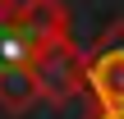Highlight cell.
Here are the masks:
<instances>
[{"label":"cell","mask_w":124,"mask_h":119,"mask_svg":"<svg viewBox=\"0 0 124 119\" xmlns=\"http://www.w3.org/2000/svg\"><path fill=\"white\" fill-rule=\"evenodd\" d=\"M83 92L97 110H124V18H115L83 55Z\"/></svg>","instance_id":"6da1fadb"},{"label":"cell","mask_w":124,"mask_h":119,"mask_svg":"<svg viewBox=\"0 0 124 119\" xmlns=\"http://www.w3.org/2000/svg\"><path fill=\"white\" fill-rule=\"evenodd\" d=\"M32 78H37V92L41 101L51 105H69L78 92H83V50L69 41H51L32 55Z\"/></svg>","instance_id":"7a4b0ae2"},{"label":"cell","mask_w":124,"mask_h":119,"mask_svg":"<svg viewBox=\"0 0 124 119\" xmlns=\"http://www.w3.org/2000/svg\"><path fill=\"white\" fill-rule=\"evenodd\" d=\"M14 23L37 41V50L51 46V41H69L74 37L69 32V9L60 0H18L14 5Z\"/></svg>","instance_id":"3957f363"},{"label":"cell","mask_w":124,"mask_h":119,"mask_svg":"<svg viewBox=\"0 0 124 119\" xmlns=\"http://www.w3.org/2000/svg\"><path fill=\"white\" fill-rule=\"evenodd\" d=\"M37 101H41V92H37L32 64H18V69H0V110H5V115H28Z\"/></svg>","instance_id":"277c9868"},{"label":"cell","mask_w":124,"mask_h":119,"mask_svg":"<svg viewBox=\"0 0 124 119\" xmlns=\"http://www.w3.org/2000/svg\"><path fill=\"white\" fill-rule=\"evenodd\" d=\"M37 55V41L14 23V14L0 23V69H18V64H32Z\"/></svg>","instance_id":"5b68a950"},{"label":"cell","mask_w":124,"mask_h":119,"mask_svg":"<svg viewBox=\"0 0 124 119\" xmlns=\"http://www.w3.org/2000/svg\"><path fill=\"white\" fill-rule=\"evenodd\" d=\"M87 119H124V110H92Z\"/></svg>","instance_id":"8992f818"},{"label":"cell","mask_w":124,"mask_h":119,"mask_svg":"<svg viewBox=\"0 0 124 119\" xmlns=\"http://www.w3.org/2000/svg\"><path fill=\"white\" fill-rule=\"evenodd\" d=\"M14 5H18V0H0V23H5V18L14 14Z\"/></svg>","instance_id":"52a82bcc"}]
</instances>
